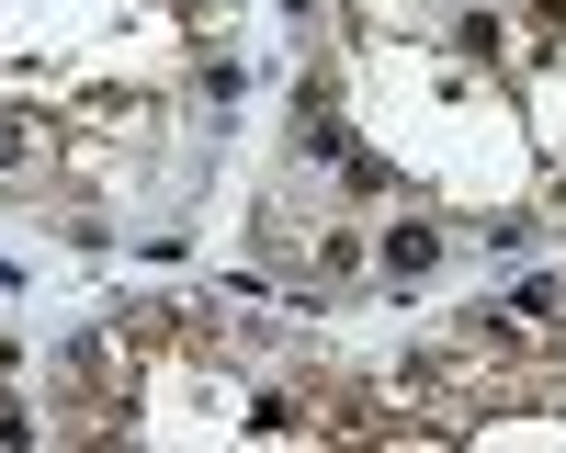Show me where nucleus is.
Wrapping results in <instances>:
<instances>
[{
	"mask_svg": "<svg viewBox=\"0 0 566 453\" xmlns=\"http://www.w3.org/2000/svg\"><path fill=\"white\" fill-rule=\"evenodd\" d=\"M45 170H57V148H45L34 125H12V114H0V181H45Z\"/></svg>",
	"mask_w": 566,
	"mask_h": 453,
	"instance_id": "obj_1",
	"label": "nucleus"
}]
</instances>
